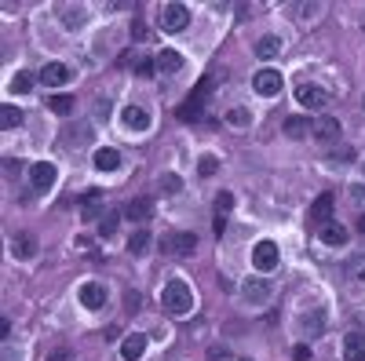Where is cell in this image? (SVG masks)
Masks as SVG:
<instances>
[{
	"label": "cell",
	"mask_w": 365,
	"mask_h": 361,
	"mask_svg": "<svg viewBox=\"0 0 365 361\" xmlns=\"http://www.w3.org/2000/svg\"><path fill=\"white\" fill-rule=\"evenodd\" d=\"M194 248H197V237H194V234H172V237H165V252L190 256Z\"/></svg>",
	"instance_id": "30bf717a"
},
{
	"label": "cell",
	"mask_w": 365,
	"mask_h": 361,
	"mask_svg": "<svg viewBox=\"0 0 365 361\" xmlns=\"http://www.w3.org/2000/svg\"><path fill=\"white\" fill-rule=\"evenodd\" d=\"M117 223H120V219H117V212H106V216H103V223H99V234H103V237H113V234H117Z\"/></svg>",
	"instance_id": "f1b7e54d"
},
{
	"label": "cell",
	"mask_w": 365,
	"mask_h": 361,
	"mask_svg": "<svg viewBox=\"0 0 365 361\" xmlns=\"http://www.w3.org/2000/svg\"><path fill=\"white\" fill-rule=\"evenodd\" d=\"M37 77H41V84L58 88V84H70V80H73V70H70V66H63V63H48Z\"/></svg>",
	"instance_id": "52a82bcc"
},
{
	"label": "cell",
	"mask_w": 365,
	"mask_h": 361,
	"mask_svg": "<svg viewBox=\"0 0 365 361\" xmlns=\"http://www.w3.org/2000/svg\"><path fill=\"white\" fill-rule=\"evenodd\" d=\"M329 216H332V194H322L314 204H311V219H318L322 226L329 223Z\"/></svg>",
	"instance_id": "7402d4cb"
},
{
	"label": "cell",
	"mask_w": 365,
	"mask_h": 361,
	"mask_svg": "<svg viewBox=\"0 0 365 361\" xmlns=\"http://www.w3.org/2000/svg\"><path fill=\"white\" fill-rule=\"evenodd\" d=\"M161 187H165V194H175L182 183H179V175H175V179H172V175H165V179H161Z\"/></svg>",
	"instance_id": "e575fe53"
},
{
	"label": "cell",
	"mask_w": 365,
	"mask_h": 361,
	"mask_svg": "<svg viewBox=\"0 0 365 361\" xmlns=\"http://www.w3.org/2000/svg\"><path fill=\"white\" fill-rule=\"evenodd\" d=\"M292 357H296V361H307V357H311V347H303V343H299V347L292 350Z\"/></svg>",
	"instance_id": "8d00e7d4"
},
{
	"label": "cell",
	"mask_w": 365,
	"mask_h": 361,
	"mask_svg": "<svg viewBox=\"0 0 365 361\" xmlns=\"http://www.w3.org/2000/svg\"><path fill=\"white\" fill-rule=\"evenodd\" d=\"M154 70H158V58H143V63H135L139 77H154Z\"/></svg>",
	"instance_id": "1f68e13d"
},
{
	"label": "cell",
	"mask_w": 365,
	"mask_h": 361,
	"mask_svg": "<svg viewBox=\"0 0 365 361\" xmlns=\"http://www.w3.org/2000/svg\"><path fill=\"white\" fill-rule=\"evenodd\" d=\"M158 70H161V73H179V70H182V55L172 51V48H165V51L158 55Z\"/></svg>",
	"instance_id": "ac0fdd59"
},
{
	"label": "cell",
	"mask_w": 365,
	"mask_h": 361,
	"mask_svg": "<svg viewBox=\"0 0 365 361\" xmlns=\"http://www.w3.org/2000/svg\"><path fill=\"white\" fill-rule=\"evenodd\" d=\"M201 106H205V103H197V95H194V99H187V103L175 110V117H179V120H197V117H201Z\"/></svg>",
	"instance_id": "d4e9b609"
},
{
	"label": "cell",
	"mask_w": 365,
	"mask_h": 361,
	"mask_svg": "<svg viewBox=\"0 0 365 361\" xmlns=\"http://www.w3.org/2000/svg\"><path fill=\"white\" fill-rule=\"evenodd\" d=\"M340 132H344V128H340V120H336V117H322L318 125H314V135L325 139V142H336Z\"/></svg>",
	"instance_id": "5bb4252c"
},
{
	"label": "cell",
	"mask_w": 365,
	"mask_h": 361,
	"mask_svg": "<svg viewBox=\"0 0 365 361\" xmlns=\"http://www.w3.org/2000/svg\"><path fill=\"white\" fill-rule=\"evenodd\" d=\"M158 22H161L165 33H182V29L190 26V8L187 4H165Z\"/></svg>",
	"instance_id": "7a4b0ae2"
},
{
	"label": "cell",
	"mask_w": 365,
	"mask_h": 361,
	"mask_svg": "<svg viewBox=\"0 0 365 361\" xmlns=\"http://www.w3.org/2000/svg\"><path fill=\"white\" fill-rule=\"evenodd\" d=\"M66 357H70L66 350H55V354H51V361H66Z\"/></svg>",
	"instance_id": "ab89813d"
},
{
	"label": "cell",
	"mask_w": 365,
	"mask_h": 361,
	"mask_svg": "<svg viewBox=\"0 0 365 361\" xmlns=\"http://www.w3.org/2000/svg\"><path fill=\"white\" fill-rule=\"evenodd\" d=\"M150 212H154V204H150V197H132V201L125 204V219H132V223L150 219Z\"/></svg>",
	"instance_id": "7c38bea8"
},
{
	"label": "cell",
	"mask_w": 365,
	"mask_h": 361,
	"mask_svg": "<svg viewBox=\"0 0 365 361\" xmlns=\"http://www.w3.org/2000/svg\"><path fill=\"white\" fill-rule=\"evenodd\" d=\"M354 197H358V201H365V187H354Z\"/></svg>",
	"instance_id": "60d3db41"
},
{
	"label": "cell",
	"mask_w": 365,
	"mask_h": 361,
	"mask_svg": "<svg viewBox=\"0 0 365 361\" xmlns=\"http://www.w3.org/2000/svg\"><path fill=\"white\" fill-rule=\"evenodd\" d=\"M146 354V336H125V340H120V357H125V361H139Z\"/></svg>",
	"instance_id": "4fadbf2b"
},
{
	"label": "cell",
	"mask_w": 365,
	"mask_h": 361,
	"mask_svg": "<svg viewBox=\"0 0 365 361\" xmlns=\"http://www.w3.org/2000/svg\"><path fill=\"white\" fill-rule=\"evenodd\" d=\"M132 37H135V41H143V37H146V26H143L139 19L132 22Z\"/></svg>",
	"instance_id": "d590c367"
},
{
	"label": "cell",
	"mask_w": 365,
	"mask_h": 361,
	"mask_svg": "<svg viewBox=\"0 0 365 361\" xmlns=\"http://www.w3.org/2000/svg\"><path fill=\"white\" fill-rule=\"evenodd\" d=\"M66 26H81V11H77V8L66 11Z\"/></svg>",
	"instance_id": "74e56055"
},
{
	"label": "cell",
	"mask_w": 365,
	"mask_h": 361,
	"mask_svg": "<svg viewBox=\"0 0 365 361\" xmlns=\"http://www.w3.org/2000/svg\"><path fill=\"white\" fill-rule=\"evenodd\" d=\"M344 357L347 361H365V336L361 333H351L344 340Z\"/></svg>",
	"instance_id": "2e32d148"
},
{
	"label": "cell",
	"mask_w": 365,
	"mask_h": 361,
	"mask_svg": "<svg viewBox=\"0 0 365 361\" xmlns=\"http://www.w3.org/2000/svg\"><path fill=\"white\" fill-rule=\"evenodd\" d=\"M161 307L172 314V318H187L190 310H194V292H190V285L187 281H168L165 285V292H161Z\"/></svg>",
	"instance_id": "6da1fadb"
},
{
	"label": "cell",
	"mask_w": 365,
	"mask_h": 361,
	"mask_svg": "<svg viewBox=\"0 0 365 361\" xmlns=\"http://www.w3.org/2000/svg\"><path fill=\"white\" fill-rule=\"evenodd\" d=\"M34 80H41V77H34V73H15V77H11V92H15V95L29 92V88H34Z\"/></svg>",
	"instance_id": "83f0119b"
},
{
	"label": "cell",
	"mask_w": 365,
	"mask_h": 361,
	"mask_svg": "<svg viewBox=\"0 0 365 361\" xmlns=\"http://www.w3.org/2000/svg\"><path fill=\"white\" fill-rule=\"evenodd\" d=\"M128 310H132V314L139 310V292H128Z\"/></svg>",
	"instance_id": "f35d334b"
},
{
	"label": "cell",
	"mask_w": 365,
	"mask_h": 361,
	"mask_svg": "<svg viewBox=\"0 0 365 361\" xmlns=\"http://www.w3.org/2000/svg\"><path fill=\"white\" fill-rule=\"evenodd\" d=\"M81 212H84V219H96V216L103 212V194H99V190H88V194L81 197Z\"/></svg>",
	"instance_id": "e0dca14e"
},
{
	"label": "cell",
	"mask_w": 365,
	"mask_h": 361,
	"mask_svg": "<svg viewBox=\"0 0 365 361\" xmlns=\"http://www.w3.org/2000/svg\"><path fill=\"white\" fill-rule=\"evenodd\" d=\"M230 208H234V194H230V190H223V194L216 197V216H223V219H227Z\"/></svg>",
	"instance_id": "4dcf8cb0"
},
{
	"label": "cell",
	"mask_w": 365,
	"mask_h": 361,
	"mask_svg": "<svg viewBox=\"0 0 365 361\" xmlns=\"http://www.w3.org/2000/svg\"><path fill=\"white\" fill-rule=\"evenodd\" d=\"M252 266L259 270V274L274 270V266H278V245H274V241H256V248H252Z\"/></svg>",
	"instance_id": "277c9868"
},
{
	"label": "cell",
	"mask_w": 365,
	"mask_h": 361,
	"mask_svg": "<svg viewBox=\"0 0 365 361\" xmlns=\"http://www.w3.org/2000/svg\"><path fill=\"white\" fill-rule=\"evenodd\" d=\"M252 88H256V95H278L282 92V73L278 70H259L252 77Z\"/></svg>",
	"instance_id": "8992f818"
},
{
	"label": "cell",
	"mask_w": 365,
	"mask_h": 361,
	"mask_svg": "<svg viewBox=\"0 0 365 361\" xmlns=\"http://www.w3.org/2000/svg\"><path fill=\"white\" fill-rule=\"evenodd\" d=\"M81 303H84L88 310H103V307H106V288H103L99 281H88V285L81 288Z\"/></svg>",
	"instance_id": "ba28073f"
},
{
	"label": "cell",
	"mask_w": 365,
	"mask_h": 361,
	"mask_svg": "<svg viewBox=\"0 0 365 361\" xmlns=\"http://www.w3.org/2000/svg\"><path fill=\"white\" fill-rule=\"evenodd\" d=\"M227 120H230V125H249V113H245V110H230Z\"/></svg>",
	"instance_id": "836d02e7"
},
{
	"label": "cell",
	"mask_w": 365,
	"mask_h": 361,
	"mask_svg": "<svg viewBox=\"0 0 365 361\" xmlns=\"http://www.w3.org/2000/svg\"><path fill=\"white\" fill-rule=\"evenodd\" d=\"M117 164H120V154H117V150H110V146L96 150V168H99V172H113Z\"/></svg>",
	"instance_id": "44dd1931"
},
{
	"label": "cell",
	"mask_w": 365,
	"mask_h": 361,
	"mask_svg": "<svg viewBox=\"0 0 365 361\" xmlns=\"http://www.w3.org/2000/svg\"><path fill=\"white\" fill-rule=\"evenodd\" d=\"M22 125V113L15 106H0V128H19Z\"/></svg>",
	"instance_id": "484cf974"
},
{
	"label": "cell",
	"mask_w": 365,
	"mask_h": 361,
	"mask_svg": "<svg viewBox=\"0 0 365 361\" xmlns=\"http://www.w3.org/2000/svg\"><path fill=\"white\" fill-rule=\"evenodd\" d=\"M146 245H150V234H146V230H135V234L128 237V252H132V256H143Z\"/></svg>",
	"instance_id": "4316f807"
},
{
	"label": "cell",
	"mask_w": 365,
	"mask_h": 361,
	"mask_svg": "<svg viewBox=\"0 0 365 361\" xmlns=\"http://www.w3.org/2000/svg\"><path fill=\"white\" fill-rule=\"evenodd\" d=\"M11 248H15V259H29V256L37 252V237L34 234H19Z\"/></svg>",
	"instance_id": "ffe728a7"
},
{
	"label": "cell",
	"mask_w": 365,
	"mask_h": 361,
	"mask_svg": "<svg viewBox=\"0 0 365 361\" xmlns=\"http://www.w3.org/2000/svg\"><path fill=\"white\" fill-rule=\"evenodd\" d=\"M241 292H245V299H249V303H263V299L270 295V285H267L263 278H249Z\"/></svg>",
	"instance_id": "9a60e30c"
},
{
	"label": "cell",
	"mask_w": 365,
	"mask_h": 361,
	"mask_svg": "<svg viewBox=\"0 0 365 361\" xmlns=\"http://www.w3.org/2000/svg\"><path fill=\"white\" fill-rule=\"evenodd\" d=\"M347 274H351L354 281H361V285H365V259H361V256H354V259L347 263Z\"/></svg>",
	"instance_id": "f546056e"
},
{
	"label": "cell",
	"mask_w": 365,
	"mask_h": 361,
	"mask_svg": "<svg viewBox=\"0 0 365 361\" xmlns=\"http://www.w3.org/2000/svg\"><path fill=\"white\" fill-rule=\"evenodd\" d=\"M48 110L58 113V117H70V113H73V95H66V92L51 95V99H48Z\"/></svg>",
	"instance_id": "603a6c76"
},
{
	"label": "cell",
	"mask_w": 365,
	"mask_h": 361,
	"mask_svg": "<svg viewBox=\"0 0 365 361\" xmlns=\"http://www.w3.org/2000/svg\"><path fill=\"white\" fill-rule=\"evenodd\" d=\"M296 103H303L307 110H325L329 106V92L318 84H299L296 88Z\"/></svg>",
	"instance_id": "5b68a950"
},
{
	"label": "cell",
	"mask_w": 365,
	"mask_h": 361,
	"mask_svg": "<svg viewBox=\"0 0 365 361\" xmlns=\"http://www.w3.org/2000/svg\"><path fill=\"white\" fill-rule=\"evenodd\" d=\"M216 168H220V164H216V157L208 154V157H201V164H197V175H212Z\"/></svg>",
	"instance_id": "d6a6232c"
},
{
	"label": "cell",
	"mask_w": 365,
	"mask_h": 361,
	"mask_svg": "<svg viewBox=\"0 0 365 361\" xmlns=\"http://www.w3.org/2000/svg\"><path fill=\"white\" fill-rule=\"evenodd\" d=\"M322 241H325V245H332V248H340V245H347V241H351V234H347L344 223L329 219V223L322 226Z\"/></svg>",
	"instance_id": "9c48e42d"
},
{
	"label": "cell",
	"mask_w": 365,
	"mask_h": 361,
	"mask_svg": "<svg viewBox=\"0 0 365 361\" xmlns=\"http://www.w3.org/2000/svg\"><path fill=\"white\" fill-rule=\"evenodd\" d=\"M358 230H361V234H365V216H361V219H358Z\"/></svg>",
	"instance_id": "b9f144b4"
},
{
	"label": "cell",
	"mask_w": 365,
	"mask_h": 361,
	"mask_svg": "<svg viewBox=\"0 0 365 361\" xmlns=\"http://www.w3.org/2000/svg\"><path fill=\"white\" fill-rule=\"evenodd\" d=\"M55 179H58V172H55L51 161H37L29 168V187H34V194H48L55 187Z\"/></svg>",
	"instance_id": "3957f363"
},
{
	"label": "cell",
	"mask_w": 365,
	"mask_h": 361,
	"mask_svg": "<svg viewBox=\"0 0 365 361\" xmlns=\"http://www.w3.org/2000/svg\"><path fill=\"white\" fill-rule=\"evenodd\" d=\"M256 55H259V58H274V55H282V41H278V37H259Z\"/></svg>",
	"instance_id": "cb8c5ba5"
},
{
	"label": "cell",
	"mask_w": 365,
	"mask_h": 361,
	"mask_svg": "<svg viewBox=\"0 0 365 361\" xmlns=\"http://www.w3.org/2000/svg\"><path fill=\"white\" fill-rule=\"evenodd\" d=\"M307 132H314V125H311L307 117H289V120H285V135H289V139H303Z\"/></svg>",
	"instance_id": "d6986e66"
},
{
	"label": "cell",
	"mask_w": 365,
	"mask_h": 361,
	"mask_svg": "<svg viewBox=\"0 0 365 361\" xmlns=\"http://www.w3.org/2000/svg\"><path fill=\"white\" fill-rule=\"evenodd\" d=\"M120 120H125L132 132H146L150 128V113L143 106H125V110H120Z\"/></svg>",
	"instance_id": "8fae6325"
}]
</instances>
